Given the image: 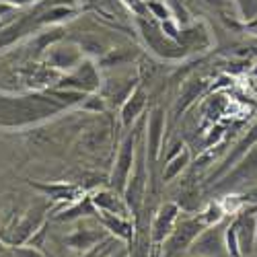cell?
<instances>
[{"instance_id":"6da1fadb","label":"cell","mask_w":257,"mask_h":257,"mask_svg":"<svg viewBox=\"0 0 257 257\" xmlns=\"http://www.w3.org/2000/svg\"><path fill=\"white\" fill-rule=\"evenodd\" d=\"M255 228H257V220L251 212H243L237 218V222H234V230H237V239H239L243 257H249L255 249Z\"/></svg>"},{"instance_id":"7a4b0ae2","label":"cell","mask_w":257,"mask_h":257,"mask_svg":"<svg viewBox=\"0 0 257 257\" xmlns=\"http://www.w3.org/2000/svg\"><path fill=\"white\" fill-rule=\"evenodd\" d=\"M253 175H257V144L241 159V163L232 169V173L226 177V185H234V183L247 181Z\"/></svg>"},{"instance_id":"3957f363","label":"cell","mask_w":257,"mask_h":257,"mask_svg":"<svg viewBox=\"0 0 257 257\" xmlns=\"http://www.w3.org/2000/svg\"><path fill=\"white\" fill-rule=\"evenodd\" d=\"M130 165H132V140H127L123 144V151H121V157H119V163H117V179H119V183L125 177Z\"/></svg>"},{"instance_id":"277c9868","label":"cell","mask_w":257,"mask_h":257,"mask_svg":"<svg viewBox=\"0 0 257 257\" xmlns=\"http://www.w3.org/2000/svg\"><path fill=\"white\" fill-rule=\"evenodd\" d=\"M226 249H228L230 257H243L241 255V247H239V239H237V230H234V224L228 226V230H226Z\"/></svg>"},{"instance_id":"5b68a950","label":"cell","mask_w":257,"mask_h":257,"mask_svg":"<svg viewBox=\"0 0 257 257\" xmlns=\"http://www.w3.org/2000/svg\"><path fill=\"white\" fill-rule=\"evenodd\" d=\"M142 103H144V97L138 93V95H134L132 97V101L125 105V109H123V119L125 121H130L138 111H140V107H142Z\"/></svg>"},{"instance_id":"8992f818","label":"cell","mask_w":257,"mask_h":257,"mask_svg":"<svg viewBox=\"0 0 257 257\" xmlns=\"http://www.w3.org/2000/svg\"><path fill=\"white\" fill-rule=\"evenodd\" d=\"M173 218H175V208L173 206H169L167 210H163L161 218H159V226H157V237H163L165 228H169V224H171Z\"/></svg>"},{"instance_id":"52a82bcc","label":"cell","mask_w":257,"mask_h":257,"mask_svg":"<svg viewBox=\"0 0 257 257\" xmlns=\"http://www.w3.org/2000/svg\"><path fill=\"white\" fill-rule=\"evenodd\" d=\"M185 161H187V155L179 157V159H177V161H175L173 165H171V167L167 169V177H171V175H175V173H177V171H179V169L183 167V163H185Z\"/></svg>"},{"instance_id":"ba28073f","label":"cell","mask_w":257,"mask_h":257,"mask_svg":"<svg viewBox=\"0 0 257 257\" xmlns=\"http://www.w3.org/2000/svg\"><path fill=\"white\" fill-rule=\"evenodd\" d=\"M245 17H253L257 13V0H249V5H245Z\"/></svg>"},{"instance_id":"9c48e42d","label":"cell","mask_w":257,"mask_h":257,"mask_svg":"<svg viewBox=\"0 0 257 257\" xmlns=\"http://www.w3.org/2000/svg\"><path fill=\"white\" fill-rule=\"evenodd\" d=\"M255 220H257V214H255ZM255 245H257V228H255Z\"/></svg>"},{"instance_id":"30bf717a","label":"cell","mask_w":257,"mask_h":257,"mask_svg":"<svg viewBox=\"0 0 257 257\" xmlns=\"http://www.w3.org/2000/svg\"><path fill=\"white\" fill-rule=\"evenodd\" d=\"M253 74H255V76H257V66H255V68H253Z\"/></svg>"}]
</instances>
